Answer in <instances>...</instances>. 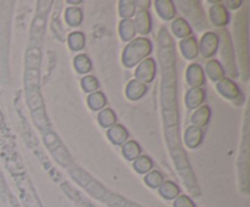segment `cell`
I'll use <instances>...</instances> for the list:
<instances>
[{
    "mask_svg": "<svg viewBox=\"0 0 250 207\" xmlns=\"http://www.w3.org/2000/svg\"><path fill=\"white\" fill-rule=\"evenodd\" d=\"M204 90L199 87H195L193 89H190L188 92L187 97H186V102H187V106L189 109H195V107L199 106L203 101H204Z\"/></svg>",
    "mask_w": 250,
    "mask_h": 207,
    "instance_id": "obj_7",
    "label": "cell"
},
{
    "mask_svg": "<svg viewBox=\"0 0 250 207\" xmlns=\"http://www.w3.org/2000/svg\"><path fill=\"white\" fill-rule=\"evenodd\" d=\"M178 194V188L173 183L167 182L161 187V195H165L167 199H172Z\"/></svg>",
    "mask_w": 250,
    "mask_h": 207,
    "instance_id": "obj_25",
    "label": "cell"
},
{
    "mask_svg": "<svg viewBox=\"0 0 250 207\" xmlns=\"http://www.w3.org/2000/svg\"><path fill=\"white\" fill-rule=\"evenodd\" d=\"M207 70L211 79L217 80L224 77V68L221 67V65L217 61H210L207 66Z\"/></svg>",
    "mask_w": 250,
    "mask_h": 207,
    "instance_id": "obj_17",
    "label": "cell"
},
{
    "mask_svg": "<svg viewBox=\"0 0 250 207\" xmlns=\"http://www.w3.org/2000/svg\"><path fill=\"white\" fill-rule=\"evenodd\" d=\"M217 44H219V38L216 34L214 33H207L204 38L202 39L200 43V51H202L204 57H209L215 54L217 49Z\"/></svg>",
    "mask_w": 250,
    "mask_h": 207,
    "instance_id": "obj_3",
    "label": "cell"
},
{
    "mask_svg": "<svg viewBox=\"0 0 250 207\" xmlns=\"http://www.w3.org/2000/svg\"><path fill=\"white\" fill-rule=\"evenodd\" d=\"M138 79L142 80V83H148L150 82L154 78V75H155V63L151 58H146V61L139 65V67L137 68L136 72Z\"/></svg>",
    "mask_w": 250,
    "mask_h": 207,
    "instance_id": "obj_2",
    "label": "cell"
},
{
    "mask_svg": "<svg viewBox=\"0 0 250 207\" xmlns=\"http://www.w3.org/2000/svg\"><path fill=\"white\" fill-rule=\"evenodd\" d=\"M146 84H143L142 82H138V80H133V82L129 83L128 88H127V96L132 100L139 99L146 93Z\"/></svg>",
    "mask_w": 250,
    "mask_h": 207,
    "instance_id": "obj_12",
    "label": "cell"
},
{
    "mask_svg": "<svg viewBox=\"0 0 250 207\" xmlns=\"http://www.w3.org/2000/svg\"><path fill=\"white\" fill-rule=\"evenodd\" d=\"M150 24H151V19H150V15H149L148 11L146 10H141V11L137 14L136 17V27L138 29V32L141 34H146L149 33L150 31ZM134 27V28H136Z\"/></svg>",
    "mask_w": 250,
    "mask_h": 207,
    "instance_id": "obj_8",
    "label": "cell"
},
{
    "mask_svg": "<svg viewBox=\"0 0 250 207\" xmlns=\"http://www.w3.org/2000/svg\"><path fill=\"white\" fill-rule=\"evenodd\" d=\"M146 180L150 187H158V185H160L161 183H163V177H161L160 173L154 170V172H151L150 174L146 177Z\"/></svg>",
    "mask_w": 250,
    "mask_h": 207,
    "instance_id": "obj_28",
    "label": "cell"
},
{
    "mask_svg": "<svg viewBox=\"0 0 250 207\" xmlns=\"http://www.w3.org/2000/svg\"><path fill=\"white\" fill-rule=\"evenodd\" d=\"M121 37L125 40H128V39L133 38L134 33H136V28H134L133 22L131 21H124L121 23Z\"/></svg>",
    "mask_w": 250,
    "mask_h": 207,
    "instance_id": "obj_18",
    "label": "cell"
},
{
    "mask_svg": "<svg viewBox=\"0 0 250 207\" xmlns=\"http://www.w3.org/2000/svg\"><path fill=\"white\" fill-rule=\"evenodd\" d=\"M176 207H194V205L187 196H181L176 202Z\"/></svg>",
    "mask_w": 250,
    "mask_h": 207,
    "instance_id": "obj_30",
    "label": "cell"
},
{
    "mask_svg": "<svg viewBox=\"0 0 250 207\" xmlns=\"http://www.w3.org/2000/svg\"><path fill=\"white\" fill-rule=\"evenodd\" d=\"M70 45L71 49L73 50H80L84 45V37L82 33L77 32V33H72L70 36Z\"/></svg>",
    "mask_w": 250,
    "mask_h": 207,
    "instance_id": "obj_24",
    "label": "cell"
},
{
    "mask_svg": "<svg viewBox=\"0 0 250 207\" xmlns=\"http://www.w3.org/2000/svg\"><path fill=\"white\" fill-rule=\"evenodd\" d=\"M66 19L71 26H77L82 21V14L80 9H68L66 14Z\"/></svg>",
    "mask_w": 250,
    "mask_h": 207,
    "instance_id": "obj_23",
    "label": "cell"
},
{
    "mask_svg": "<svg viewBox=\"0 0 250 207\" xmlns=\"http://www.w3.org/2000/svg\"><path fill=\"white\" fill-rule=\"evenodd\" d=\"M156 9H158L159 14L161 15V17L165 19H171L175 16V7L171 1H158L156 2Z\"/></svg>",
    "mask_w": 250,
    "mask_h": 207,
    "instance_id": "obj_14",
    "label": "cell"
},
{
    "mask_svg": "<svg viewBox=\"0 0 250 207\" xmlns=\"http://www.w3.org/2000/svg\"><path fill=\"white\" fill-rule=\"evenodd\" d=\"M88 102H89V106L92 107L93 110H98L102 109V107L104 106L105 102H106V99H105V96L102 93H94V94H92L89 96Z\"/></svg>",
    "mask_w": 250,
    "mask_h": 207,
    "instance_id": "obj_19",
    "label": "cell"
},
{
    "mask_svg": "<svg viewBox=\"0 0 250 207\" xmlns=\"http://www.w3.org/2000/svg\"><path fill=\"white\" fill-rule=\"evenodd\" d=\"M181 51L186 58H194L198 54V46L194 38H188L181 43Z\"/></svg>",
    "mask_w": 250,
    "mask_h": 207,
    "instance_id": "obj_11",
    "label": "cell"
},
{
    "mask_svg": "<svg viewBox=\"0 0 250 207\" xmlns=\"http://www.w3.org/2000/svg\"><path fill=\"white\" fill-rule=\"evenodd\" d=\"M75 63H76V67H77V70L80 71V72L85 73L90 70V62L89 60H88L87 56L80 55L77 58H76Z\"/></svg>",
    "mask_w": 250,
    "mask_h": 207,
    "instance_id": "obj_26",
    "label": "cell"
},
{
    "mask_svg": "<svg viewBox=\"0 0 250 207\" xmlns=\"http://www.w3.org/2000/svg\"><path fill=\"white\" fill-rule=\"evenodd\" d=\"M209 117H210L209 107L203 106L202 109H199L194 114H193L192 117L193 124H194V127H197V128L205 126V124L208 123V121H209Z\"/></svg>",
    "mask_w": 250,
    "mask_h": 207,
    "instance_id": "obj_13",
    "label": "cell"
},
{
    "mask_svg": "<svg viewBox=\"0 0 250 207\" xmlns=\"http://www.w3.org/2000/svg\"><path fill=\"white\" fill-rule=\"evenodd\" d=\"M99 121L100 123H102V126L107 127V126H111V124H115V122H116V117H115L114 112H112L111 110L107 109L100 112Z\"/></svg>",
    "mask_w": 250,
    "mask_h": 207,
    "instance_id": "obj_20",
    "label": "cell"
},
{
    "mask_svg": "<svg viewBox=\"0 0 250 207\" xmlns=\"http://www.w3.org/2000/svg\"><path fill=\"white\" fill-rule=\"evenodd\" d=\"M109 138L115 144H122L127 139L126 129L121 126H115L109 131Z\"/></svg>",
    "mask_w": 250,
    "mask_h": 207,
    "instance_id": "obj_16",
    "label": "cell"
},
{
    "mask_svg": "<svg viewBox=\"0 0 250 207\" xmlns=\"http://www.w3.org/2000/svg\"><path fill=\"white\" fill-rule=\"evenodd\" d=\"M173 33L177 37H181V38H185V37H188L190 34V27L187 22L183 19H176L175 23L172 26Z\"/></svg>",
    "mask_w": 250,
    "mask_h": 207,
    "instance_id": "obj_15",
    "label": "cell"
},
{
    "mask_svg": "<svg viewBox=\"0 0 250 207\" xmlns=\"http://www.w3.org/2000/svg\"><path fill=\"white\" fill-rule=\"evenodd\" d=\"M82 83H83V88H84L85 90H88V92H92V90H94L95 88H98L97 79H95L94 77H90V75L85 77L84 79L82 80Z\"/></svg>",
    "mask_w": 250,
    "mask_h": 207,
    "instance_id": "obj_29",
    "label": "cell"
},
{
    "mask_svg": "<svg viewBox=\"0 0 250 207\" xmlns=\"http://www.w3.org/2000/svg\"><path fill=\"white\" fill-rule=\"evenodd\" d=\"M222 34H224V37H222V38H224V40L226 41V44L221 46V53H222V55H224L225 61H226L227 67H229V70L231 71V68L234 67V61H233V56H232V46H231V44H229V32L224 31L222 32Z\"/></svg>",
    "mask_w": 250,
    "mask_h": 207,
    "instance_id": "obj_10",
    "label": "cell"
},
{
    "mask_svg": "<svg viewBox=\"0 0 250 207\" xmlns=\"http://www.w3.org/2000/svg\"><path fill=\"white\" fill-rule=\"evenodd\" d=\"M151 165H153V162H151L150 158L146 157V156H141V157L134 162V167H136V169L138 170L139 173H146V170L150 169Z\"/></svg>",
    "mask_w": 250,
    "mask_h": 207,
    "instance_id": "obj_22",
    "label": "cell"
},
{
    "mask_svg": "<svg viewBox=\"0 0 250 207\" xmlns=\"http://www.w3.org/2000/svg\"><path fill=\"white\" fill-rule=\"evenodd\" d=\"M203 139V133L197 127H190L186 132V144L188 148H197Z\"/></svg>",
    "mask_w": 250,
    "mask_h": 207,
    "instance_id": "obj_9",
    "label": "cell"
},
{
    "mask_svg": "<svg viewBox=\"0 0 250 207\" xmlns=\"http://www.w3.org/2000/svg\"><path fill=\"white\" fill-rule=\"evenodd\" d=\"M217 89L224 96L229 97V99H234L239 95L238 87L229 79L220 80V83L217 84Z\"/></svg>",
    "mask_w": 250,
    "mask_h": 207,
    "instance_id": "obj_5",
    "label": "cell"
},
{
    "mask_svg": "<svg viewBox=\"0 0 250 207\" xmlns=\"http://www.w3.org/2000/svg\"><path fill=\"white\" fill-rule=\"evenodd\" d=\"M210 19L216 27L225 26L229 22V14L221 4H217L210 10Z\"/></svg>",
    "mask_w": 250,
    "mask_h": 207,
    "instance_id": "obj_4",
    "label": "cell"
},
{
    "mask_svg": "<svg viewBox=\"0 0 250 207\" xmlns=\"http://www.w3.org/2000/svg\"><path fill=\"white\" fill-rule=\"evenodd\" d=\"M121 5L122 6H120V12H121L122 17H131L134 14V9H136L134 2L124 1L121 2Z\"/></svg>",
    "mask_w": 250,
    "mask_h": 207,
    "instance_id": "obj_27",
    "label": "cell"
},
{
    "mask_svg": "<svg viewBox=\"0 0 250 207\" xmlns=\"http://www.w3.org/2000/svg\"><path fill=\"white\" fill-rule=\"evenodd\" d=\"M150 53V43L146 39H137L133 43L127 46L125 51L124 61L126 66L131 67L134 63L138 62L141 58L146 56Z\"/></svg>",
    "mask_w": 250,
    "mask_h": 207,
    "instance_id": "obj_1",
    "label": "cell"
},
{
    "mask_svg": "<svg viewBox=\"0 0 250 207\" xmlns=\"http://www.w3.org/2000/svg\"><path fill=\"white\" fill-rule=\"evenodd\" d=\"M187 79L190 85L194 87H199V85L204 84V75H203V70L199 65H192L188 67L187 70Z\"/></svg>",
    "mask_w": 250,
    "mask_h": 207,
    "instance_id": "obj_6",
    "label": "cell"
},
{
    "mask_svg": "<svg viewBox=\"0 0 250 207\" xmlns=\"http://www.w3.org/2000/svg\"><path fill=\"white\" fill-rule=\"evenodd\" d=\"M124 153L126 155L127 158L132 160V158L137 157L139 155V146L136 141H128L125 144L124 146Z\"/></svg>",
    "mask_w": 250,
    "mask_h": 207,
    "instance_id": "obj_21",
    "label": "cell"
}]
</instances>
